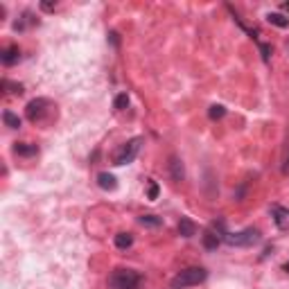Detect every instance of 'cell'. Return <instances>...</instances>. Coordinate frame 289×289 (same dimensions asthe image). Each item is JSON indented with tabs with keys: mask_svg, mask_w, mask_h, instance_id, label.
Here are the masks:
<instances>
[{
	"mask_svg": "<svg viewBox=\"0 0 289 289\" xmlns=\"http://www.w3.org/2000/svg\"><path fill=\"white\" fill-rule=\"evenodd\" d=\"M109 39H111V43H113V45H118V43H120V39H118V32H111V34H109Z\"/></svg>",
	"mask_w": 289,
	"mask_h": 289,
	"instance_id": "cell-24",
	"label": "cell"
},
{
	"mask_svg": "<svg viewBox=\"0 0 289 289\" xmlns=\"http://www.w3.org/2000/svg\"><path fill=\"white\" fill-rule=\"evenodd\" d=\"M143 285V276L134 269H113L109 273V280H107V289H140Z\"/></svg>",
	"mask_w": 289,
	"mask_h": 289,
	"instance_id": "cell-1",
	"label": "cell"
},
{
	"mask_svg": "<svg viewBox=\"0 0 289 289\" xmlns=\"http://www.w3.org/2000/svg\"><path fill=\"white\" fill-rule=\"evenodd\" d=\"M18 59H20L18 45H9V48H5L3 52H0V61H3V66H14V64H18Z\"/></svg>",
	"mask_w": 289,
	"mask_h": 289,
	"instance_id": "cell-7",
	"label": "cell"
},
{
	"mask_svg": "<svg viewBox=\"0 0 289 289\" xmlns=\"http://www.w3.org/2000/svg\"><path fill=\"white\" fill-rule=\"evenodd\" d=\"M140 145H143V138L127 140V143L113 154V163L115 165H129V163H134L136 156H138V151H140Z\"/></svg>",
	"mask_w": 289,
	"mask_h": 289,
	"instance_id": "cell-5",
	"label": "cell"
},
{
	"mask_svg": "<svg viewBox=\"0 0 289 289\" xmlns=\"http://www.w3.org/2000/svg\"><path fill=\"white\" fill-rule=\"evenodd\" d=\"M131 244H134V235L131 233H118L115 235V246H118L120 251H127Z\"/></svg>",
	"mask_w": 289,
	"mask_h": 289,
	"instance_id": "cell-13",
	"label": "cell"
},
{
	"mask_svg": "<svg viewBox=\"0 0 289 289\" xmlns=\"http://www.w3.org/2000/svg\"><path fill=\"white\" fill-rule=\"evenodd\" d=\"M143 226H149V228H159V226L163 224V219L161 217H156V215H143V217L138 219Z\"/></svg>",
	"mask_w": 289,
	"mask_h": 289,
	"instance_id": "cell-16",
	"label": "cell"
},
{
	"mask_svg": "<svg viewBox=\"0 0 289 289\" xmlns=\"http://www.w3.org/2000/svg\"><path fill=\"white\" fill-rule=\"evenodd\" d=\"M287 48H289V45H287Z\"/></svg>",
	"mask_w": 289,
	"mask_h": 289,
	"instance_id": "cell-26",
	"label": "cell"
},
{
	"mask_svg": "<svg viewBox=\"0 0 289 289\" xmlns=\"http://www.w3.org/2000/svg\"><path fill=\"white\" fill-rule=\"evenodd\" d=\"M3 120H5V124H7L9 129H18L20 127V118L16 113H12V111H5L3 113Z\"/></svg>",
	"mask_w": 289,
	"mask_h": 289,
	"instance_id": "cell-15",
	"label": "cell"
},
{
	"mask_svg": "<svg viewBox=\"0 0 289 289\" xmlns=\"http://www.w3.org/2000/svg\"><path fill=\"white\" fill-rule=\"evenodd\" d=\"M52 102L45 97H36L32 102H28V107H25V115H28V120L32 124H41L45 122V118L52 113Z\"/></svg>",
	"mask_w": 289,
	"mask_h": 289,
	"instance_id": "cell-3",
	"label": "cell"
},
{
	"mask_svg": "<svg viewBox=\"0 0 289 289\" xmlns=\"http://www.w3.org/2000/svg\"><path fill=\"white\" fill-rule=\"evenodd\" d=\"M267 20L276 28H289V18H285L282 14H267Z\"/></svg>",
	"mask_w": 289,
	"mask_h": 289,
	"instance_id": "cell-14",
	"label": "cell"
},
{
	"mask_svg": "<svg viewBox=\"0 0 289 289\" xmlns=\"http://www.w3.org/2000/svg\"><path fill=\"white\" fill-rule=\"evenodd\" d=\"M147 199H149V201L159 199V183H156V181H149V188H147Z\"/></svg>",
	"mask_w": 289,
	"mask_h": 289,
	"instance_id": "cell-21",
	"label": "cell"
},
{
	"mask_svg": "<svg viewBox=\"0 0 289 289\" xmlns=\"http://www.w3.org/2000/svg\"><path fill=\"white\" fill-rule=\"evenodd\" d=\"M260 230L257 228H244V230H238V233H226L224 235V242L228 246H253L260 242Z\"/></svg>",
	"mask_w": 289,
	"mask_h": 289,
	"instance_id": "cell-4",
	"label": "cell"
},
{
	"mask_svg": "<svg viewBox=\"0 0 289 289\" xmlns=\"http://www.w3.org/2000/svg\"><path fill=\"white\" fill-rule=\"evenodd\" d=\"M25 18H32V14H25ZM25 23H28V20H20V23H16V25H14V30H16V32H18V30H25ZM30 23H34V20H30Z\"/></svg>",
	"mask_w": 289,
	"mask_h": 289,
	"instance_id": "cell-22",
	"label": "cell"
},
{
	"mask_svg": "<svg viewBox=\"0 0 289 289\" xmlns=\"http://www.w3.org/2000/svg\"><path fill=\"white\" fill-rule=\"evenodd\" d=\"M219 244H222V235H219V233H215L213 228H208L206 233H203V246L213 251V249H217Z\"/></svg>",
	"mask_w": 289,
	"mask_h": 289,
	"instance_id": "cell-12",
	"label": "cell"
},
{
	"mask_svg": "<svg viewBox=\"0 0 289 289\" xmlns=\"http://www.w3.org/2000/svg\"><path fill=\"white\" fill-rule=\"evenodd\" d=\"M14 154L30 159V156H36V154H39V147H36V145H30V143H14Z\"/></svg>",
	"mask_w": 289,
	"mask_h": 289,
	"instance_id": "cell-10",
	"label": "cell"
},
{
	"mask_svg": "<svg viewBox=\"0 0 289 289\" xmlns=\"http://www.w3.org/2000/svg\"><path fill=\"white\" fill-rule=\"evenodd\" d=\"M3 88L7 93H14V95H20V93H23V86H20V84H14L9 80H3Z\"/></svg>",
	"mask_w": 289,
	"mask_h": 289,
	"instance_id": "cell-18",
	"label": "cell"
},
{
	"mask_svg": "<svg viewBox=\"0 0 289 289\" xmlns=\"http://www.w3.org/2000/svg\"><path fill=\"white\" fill-rule=\"evenodd\" d=\"M113 107L118 109V111H124V109L129 107V95L127 93H120L118 97H115V102H113Z\"/></svg>",
	"mask_w": 289,
	"mask_h": 289,
	"instance_id": "cell-19",
	"label": "cell"
},
{
	"mask_svg": "<svg viewBox=\"0 0 289 289\" xmlns=\"http://www.w3.org/2000/svg\"><path fill=\"white\" fill-rule=\"evenodd\" d=\"M208 115H210V120H222L226 115V107H222V104H213V107L208 109Z\"/></svg>",
	"mask_w": 289,
	"mask_h": 289,
	"instance_id": "cell-17",
	"label": "cell"
},
{
	"mask_svg": "<svg viewBox=\"0 0 289 289\" xmlns=\"http://www.w3.org/2000/svg\"><path fill=\"white\" fill-rule=\"evenodd\" d=\"M208 278V271L203 267H188V269L178 271L170 282V289H188L194 285H201L203 280Z\"/></svg>",
	"mask_w": 289,
	"mask_h": 289,
	"instance_id": "cell-2",
	"label": "cell"
},
{
	"mask_svg": "<svg viewBox=\"0 0 289 289\" xmlns=\"http://www.w3.org/2000/svg\"><path fill=\"white\" fill-rule=\"evenodd\" d=\"M178 235H183V238H194L197 235V226H194L192 219L181 217V222H178Z\"/></svg>",
	"mask_w": 289,
	"mask_h": 289,
	"instance_id": "cell-11",
	"label": "cell"
},
{
	"mask_svg": "<svg viewBox=\"0 0 289 289\" xmlns=\"http://www.w3.org/2000/svg\"><path fill=\"white\" fill-rule=\"evenodd\" d=\"M170 174H172V178H174L176 183H178V181H183V176H186L183 163H181V159H178V156H174V154L170 156Z\"/></svg>",
	"mask_w": 289,
	"mask_h": 289,
	"instance_id": "cell-9",
	"label": "cell"
},
{
	"mask_svg": "<svg viewBox=\"0 0 289 289\" xmlns=\"http://www.w3.org/2000/svg\"><path fill=\"white\" fill-rule=\"evenodd\" d=\"M285 9H289V3H285Z\"/></svg>",
	"mask_w": 289,
	"mask_h": 289,
	"instance_id": "cell-25",
	"label": "cell"
},
{
	"mask_svg": "<svg viewBox=\"0 0 289 289\" xmlns=\"http://www.w3.org/2000/svg\"><path fill=\"white\" fill-rule=\"evenodd\" d=\"M97 186L102 188V190L113 192L115 188H118V178H115L113 174H109V172H99L97 174Z\"/></svg>",
	"mask_w": 289,
	"mask_h": 289,
	"instance_id": "cell-8",
	"label": "cell"
},
{
	"mask_svg": "<svg viewBox=\"0 0 289 289\" xmlns=\"http://www.w3.org/2000/svg\"><path fill=\"white\" fill-rule=\"evenodd\" d=\"M271 217H273V224H276L282 233H289V208L271 206Z\"/></svg>",
	"mask_w": 289,
	"mask_h": 289,
	"instance_id": "cell-6",
	"label": "cell"
},
{
	"mask_svg": "<svg viewBox=\"0 0 289 289\" xmlns=\"http://www.w3.org/2000/svg\"><path fill=\"white\" fill-rule=\"evenodd\" d=\"M55 7H57L55 3H41V9H45V12H52Z\"/></svg>",
	"mask_w": 289,
	"mask_h": 289,
	"instance_id": "cell-23",
	"label": "cell"
},
{
	"mask_svg": "<svg viewBox=\"0 0 289 289\" xmlns=\"http://www.w3.org/2000/svg\"><path fill=\"white\" fill-rule=\"evenodd\" d=\"M280 170H282V174H285V176H289V140H287L285 149H282V163H280Z\"/></svg>",
	"mask_w": 289,
	"mask_h": 289,
	"instance_id": "cell-20",
	"label": "cell"
}]
</instances>
